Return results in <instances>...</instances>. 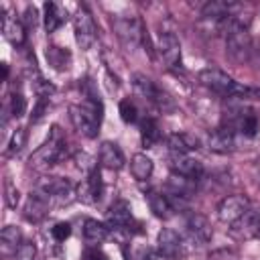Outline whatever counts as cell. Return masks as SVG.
I'll return each mask as SVG.
<instances>
[{
  "instance_id": "cell-6",
  "label": "cell",
  "mask_w": 260,
  "mask_h": 260,
  "mask_svg": "<svg viewBox=\"0 0 260 260\" xmlns=\"http://www.w3.org/2000/svg\"><path fill=\"white\" fill-rule=\"evenodd\" d=\"M114 30L120 43L130 51L136 49L140 43H144V37H146V30L138 16H118L114 20Z\"/></svg>"
},
{
  "instance_id": "cell-11",
  "label": "cell",
  "mask_w": 260,
  "mask_h": 260,
  "mask_svg": "<svg viewBox=\"0 0 260 260\" xmlns=\"http://www.w3.org/2000/svg\"><path fill=\"white\" fill-rule=\"evenodd\" d=\"M104 193V183H102V175L100 171H91L79 185H77V199L83 203H98L102 199Z\"/></svg>"
},
{
  "instance_id": "cell-19",
  "label": "cell",
  "mask_w": 260,
  "mask_h": 260,
  "mask_svg": "<svg viewBox=\"0 0 260 260\" xmlns=\"http://www.w3.org/2000/svg\"><path fill=\"white\" fill-rule=\"evenodd\" d=\"M187 230H189V234H191V240L197 242V244H207V242L211 240V236H213V230H211L207 217L201 215V213L189 215V219H187Z\"/></svg>"
},
{
  "instance_id": "cell-23",
  "label": "cell",
  "mask_w": 260,
  "mask_h": 260,
  "mask_svg": "<svg viewBox=\"0 0 260 260\" xmlns=\"http://www.w3.org/2000/svg\"><path fill=\"white\" fill-rule=\"evenodd\" d=\"M130 171H132V177L136 181H146V179H150V175L154 171V162H152V158L148 154L136 152L132 156V160H130Z\"/></svg>"
},
{
  "instance_id": "cell-25",
  "label": "cell",
  "mask_w": 260,
  "mask_h": 260,
  "mask_svg": "<svg viewBox=\"0 0 260 260\" xmlns=\"http://www.w3.org/2000/svg\"><path fill=\"white\" fill-rule=\"evenodd\" d=\"M108 234H110V230H108L106 223H102L98 219H85V223H83V238H85V242L89 246H98V244L106 242Z\"/></svg>"
},
{
  "instance_id": "cell-40",
  "label": "cell",
  "mask_w": 260,
  "mask_h": 260,
  "mask_svg": "<svg viewBox=\"0 0 260 260\" xmlns=\"http://www.w3.org/2000/svg\"><path fill=\"white\" fill-rule=\"evenodd\" d=\"M142 260H167V258H165L160 252H148V254H146Z\"/></svg>"
},
{
  "instance_id": "cell-16",
  "label": "cell",
  "mask_w": 260,
  "mask_h": 260,
  "mask_svg": "<svg viewBox=\"0 0 260 260\" xmlns=\"http://www.w3.org/2000/svg\"><path fill=\"white\" fill-rule=\"evenodd\" d=\"M49 207H51V201L45 195L32 193L24 203V217L32 223H39L49 215Z\"/></svg>"
},
{
  "instance_id": "cell-21",
  "label": "cell",
  "mask_w": 260,
  "mask_h": 260,
  "mask_svg": "<svg viewBox=\"0 0 260 260\" xmlns=\"http://www.w3.org/2000/svg\"><path fill=\"white\" fill-rule=\"evenodd\" d=\"M171 154H189L191 150L199 148V138L189 132H175L167 140Z\"/></svg>"
},
{
  "instance_id": "cell-20",
  "label": "cell",
  "mask_w": 260,
  "mask_h": 260,
  "mask_svg": "<svg viewBox=\"0 0 260 260\" xmlns=\"http://www.w3.org/2000/svg\"><path fill=\"white\" fill-rule=\"evenodd\" d=\"M146 201H148L150 211H152L156 217H160V219H169V217H173L175 207H173V203H171L169 195H165V193H160V191L150 189V191H146Z\"/></svg>"
},
{
  "instance_id": "cell-39",
  "label": "cell",
  "mask_w": 260,
  "mask_h": 260,
  "mask_svg": "<svg viewBox=\"0 0 260 260\" xmlns=\"http://www.w3.org/2000/svg\"><path fill=\"white\" fill-rule=\"evenodd\" d=\"M37 8L35 6H26L24 8V16H22V24L26 26V28H35L37 26Z\"/></svg>"
},
{
  "instance_id": "cell-22",
  "label": "cell",
  "mask_w": 260,
  "mask_h": 260,
  "mask_svg": "<svg viewBox=\"0 0 260 260\" xmlns=\"http://www.w3.org/2000/svg\"><path fill=\"white\" fill-rule=\"evenodd\" d=\"M45 57L49 61V65L57 71H67L69 65H71V53L69 49L65 47H59V45H49L47 51H45Z\"/></svg>"
},
{
  "instance_id": "cell-18",
  "label": "cell",
  "mask_w": 260,
  "mask_h": 260,
  "mask_svg": "<svg viewBox=\"0 0 260 260\" xmlns=\"http://www.w3.org/2000/svg\"><path fill=\"white\" fill-rule=\"evenodd\" d=\"M106 219H108V225L124 230V228H128L132 223V209L124 199H118V201H114L110 205V209L106 213Z\"/></svg>"
},
{
  "instance_id": "cell-37",
  "label": "cell",
  "mask_w": 260,
  "mask_h": 260,
  "mask_svg": "<svg viewBox=\"0 0 260 260\" xmlns=\"http://www.w3.org/2000/svg\"><path fill=\"white\" fill-rule=\"evenodd\" d=\"M83 260H108V256L100 246H87L83 250Z\"/></svg>"
},
{
  "instance_id": "cell-27",
  "label": "cell",
  "mask_w": 260,
  "mask_h": 260,
  "mask_svg": "<svg viewBox=\"0 0 260 260\" xmlns=\"http://www.w3.org/2000/svg\"><path fill=\"white\" fill-rule=\"evenodd\" d=\"M140 140L144 148H152L160 140V126L154 118H144L140 122Z\"/></svg>"
},
{
  "instance_id": "cell-15",
  "label": "cell",
  "mask_w": 260,
  "mask_h": 260,
  "mask_svg": "<svg viewBox=\"0 0 260 260\" xmlns=\"http://www.w3.org/2000/svg\"><path fill=\"white\" fill-rule=\"evenodd\" d=\"M207 146L211 152H217V154H228L236 148V134L230 132L228 128L219 126L215 128L209 136H207Z\"/></svg>"
},
{
  "instance_id": "cell-12",
  "label": "cell",
  "mask_w": 260,
  "mask_h": 260,
  "mask_svg": "<svg viewBox=\"0 0 260 260\" xmlns=\"http://www.w3.org/2000/svg\"><path fill=\"white\" fill-rule=\"evenodd\" d=\"M2 32H4V39L14 47H22L26 41V26L22 24L20 18L10 14L6 8H2Z\"/></svg>"
},
{
  "instance_id": "cell-8",
  "label": "cell",
  "mask_w": 260,
  "mask_h": 260,
  "mask_svg": "<svg viewBox=\"0 0 260 260\" xmlns=\"http://www.w3.org/2000/svg\"><path fill=\"white\" fill-rule=\"evenodd\" d=\"M250 209V199L246 195H228L225 199H221V203L217 205V217L221 223L234 225L246 211Z\"/></svg>"
},
{
  "instance_id": "cell-42",
  "label": "cell",
  "mask_w": 260,
  "mask_h": 260,
  "mask_svg": "<svg viewBox=\"0 0 260 260\" xmlns=\"http://www.w3.org/2000/svg\"><path fill=\"white\" fill-rule=\"evenodd\" d=\"M256 238L260 240V209H258V228H256Z\"/></svg>"
},
{
  "instance_id": "cell-41",
  "label": "cell",
  "mask_w": 260,
  "mask_h": 260,
  "mask_svg": "<svg viewBox=\"0 0 260 260\" xmlns=\"http://www.w3.org/2000/svg\"><path fill=\"white\" fill-rule=\"evenodd\" d=\"M254 173H256V177H258V181H260V160L254 165Z\"/></svg>"
},
{
  "instance_id": "cell-34",
  "label": "cell",
  "mask_w": 260,
  "mask_h": 260,
  "mask_svg": "<svg viewBox=\"0 0 260 260\" xmlns=\"http://www.w3.org/2000/svg\"><path fill=\"white\" fill-rule=\"evenodd\" d=\"M207 260H240V256L232 248H217V250H211L209 252Z\"/></svg>"
},
{
  "instance_id": "cell-7",
  "label": "cell",
  "mask_w": 260,
  "mask_h": 260,
  "mask_svg": "<svg viewBox=\"0 0 260 260\" xmlns=\"http://www.w3.org/2000/svg\"><path fill=\"white\" fill-rule=\"evenodd\" d=\"M73 32H75V41L81 49H89L95 39H98V26H95V20L93 16L89 14V10L85 6L77 8L75 16H73Z\"/></svg>"
},
{
  "instance_id": "cell-38",
  "label": "cell",
  "mask_w": 260,
  "mask_h": 260,
  "mask_svg": "<svg viewBox=\"0 0 260 260\" xmlns=\"http://www.w3.org/2000/svg\"><path fill=\"white\" fill-rule=\"evenodd\" d=\"M20 201V193L12 183H6V205L8 207H16Z\"/></svg>"
},
{
  "instance_id": "cell-3",
  "label": "cell",
  "mask_w": 260,
  "mask_h": 260,
  "mask_svg": "<svg viewBox=\"0 0 260 260\" xmlns=\"http://www.w3.org/2000/svg\"><path fill=\"white\" fill-rule=\"evenodd\" d=\"M65 146L67 144H65V138H63L59 126H53L51 132H49V136H47V140L30 154L28 165L32 169H47V167L55 165L59 158H63Z\"/></svg>"
},
{
  "instance_id": "cell-32",
  "label": "cell",
  "mask_w": 260,
  "mask_h": 260,
  "mask_svg": "<svg viewBox=\"0 0 260 260\" xmlns=\"http://www.w3.org/2000/svg\"><path fill=\"white\" fill-rule=\"evenodd\" d=\"M51 236L55 242H65L69 236H71V223L69 221H57L53 228H51Z\"/></svg>"
},
{
  "instance_id": "cell-31",
  "label": "cell",
  "mask_w": 260,
  "mask_h": 260,
  "mask_svg": "<svg viewBox=\"0 0 260 260\" xmlns=\"http://www.w3.org/2000/svg\"><path fill=\"white\" fill-rule=\"evenodd\" d=\"M24 112H26V100L20 91H14L10 95V114L14 118H20V116H24Z\"/></svg>"
},
{
  "instance_id": "cell-29",
  "label": "cell",
  "mask_w": 260,
  "mask_h": 260,
  "mask_svg": "<svg viewBox=\"0 0 260 260\" xmlns=\"http://www.w3.org/2000/svg\"><path fill=\"white\" fill-rule=\"evenodd\" d=\"M26 144V130L24 128H16L8 140V148H6V154H18Z\"/></svg>"
},
{
  "instance_id": "cell-33",
  "label": "cell",
  "mask_w": 260,
  "mask_h": 260,
  "mask_svg": "<svg viewBox=\"0 0 260 260\" xmlns=\"http://www.w3.org/2000/svg\"><path fill=\"white\" fill-rule=\"evenodd\" d=\"M32 89H35V93H37L39 98H49V95L55 91V85L49 83V81H45L41 75H37V77L32 79Z\"/></svg>"
},
{
  "instance_id": "cell-36",
  "label": "cell",
  "mask_w": 260,
  "mask_h": 260,
  "mask_svg": "<svg viewBox=\"0 0 260 260\" xmlns=\"http://www.w3.org/2000/svg\"><path fill=\"white\" fill-rule=\"evenodd\" d=\"M75 160H77V167H79L81 171H85L87 175H89L91 171H95V169H98V167H95V162H93V158H91L89 154H85V152L77 154V156H75Z\"/></svg>"
},
{
  "instance_id": "cell-1",
  "label": "cell",
  "mask_w": 260,
  "mask_h": 260,
  "mask_svg": "<svg viewBox=\"0 0 260 260\" xmlns=\"http://www.w3.org/2000/svg\"><path fill=\"white\" fill-rule=\"evenodd\" d=\"M69 118L73 128L85 136V138H95L100 132V122H102V102L98 95H89L81 104H73L69 108Z\"/></svg>"
},
{
  "instance_id": "cell-30",
  "label": "cell",
  "mask_w": 260,
  "mask_h": 260,
  "mask_svg": "<svg viewBox=\"0 0 260 260\" xmlns=\"http://www.w3.org/2000/svg\"><path fill=\"white\" fill-rule=\"evenodd\" d=\"M12 258H14V260H35V258H37V246H35V242L24 240V242L18 246V250L12 254Z\"/></svg>"
},
{
  "instance_id": "cell-2",
  "label": "cell",
  "mask_w": 260,
  "mask_h": 260,
  "mask_svg": "<svg viewBox=\"0 0 260 260\" xmlns=\"http://www.w3.org/2000/svg\"><path fill=\"white\" fill-rule=\"evenodd\" d=\"M197 77H199V83H201L203 87H207V89H211L213 93L223 95V98H240V100H244L246 89H248V85H242V83L234 81L228 73H223V71L217 69V67L201 69Z\"/></svg>"
},
{
  "instance_id": "cell-14",
  "label": "cell",
  "mask_w": 260,
  "mask_h": 260,
  "mask_svg": "<svg viewBox=\"0 0 260 260\" xmlns=\"http://www.w3.org/2000/svg\"><path fill=\"white\" fill-rule=\"evenodd\" d=\"M156 244H158V252L165 258H177L183 252V240L181 236L171 230V228H162L156 236Z\"/></svg>"
},
{
  "instance_id": "cell-13",
  "label": "cell",
  "mask_w": 260,
  "mask_h": 260,
  "mask_svg": "<svg viewBox=\"0 0 260 260\" xmlns=\"http://www.w3.org/2000/svg\"><path fill=\"white\" fill-rule=\"evenodd\" d=\"M171 169H173V175L187 177L193 181H199L203 175V165L191 158L189 154H171Z\"/></svg>"
},
{
  "instance_id": "cell-35",
  "label": "cell",
  "mask_w": 260,
  "mask_h": 260,
  "mask_svg": "<svg viewBox=\"0 0 260 260\" xmlns=\"http://www.w3.org/2000/svg\"><path fill=\"white\" fill-rule=\"evenodd\" d=\"M47 112H49V98H39V102L32 110V116H30V122H39Z\"/></svg>"
},
{
  "instance_id": "cell-17",
  "label": "cell",
  "mask_w": 260,
  "mask_h": 260,
  "mask_svg": "<svg viewBox=\"0 0 260 260\" xmlns=\"http://www.w3.org/2000/svg\"><path fill=\"white\" fill-rule=\"evenodd\" d=\"M124 162H126L124 154H122V150H120V146L116 142H110V140L102 142V146H100V165L104 169L120 171L124 167Z\"/></svg>"
},
{
  "instance_id": "cell-4",
  "label": "cell",
  "mask_w": 260,
  "mask_h": 260,
  "mask_svg": "<svg viewBox=\"0 0 260 260\" xmlns=\"http://www.w3.org/2000/svg\"><path fill=\"white\" fill-rule=\"evenodd\" d=\"M37 191L45 195L55 207L71 205L77 199V185L61 177H41V181L37 183Z\"/></svg>"
},
{
  "instance_id": "cell-28",
  "label": "cell",
  "mask_w": 260,
  "mask_h": 260,
  "mask_svg": "<svg viewBox=\"0 0 260 260\" xmlns=\"http://www.w3.org/2000/svg\"><path fill=\"white\" fill-rule=\"evenodd\" d=\"M120 118L126 122V124H134L136 120H138V108H136V104L130 100V98H124L122 102H120Z\"/></svg>"
},
{
  "instance_id": "cell-9",
  "label": "cell",
  "mask_w": 260,
  "mask_h": 260,
  "mask_svg": "<svg viewBox=\"0 0 260 260\" xmlns=\"http://www.w3.org/2000/svg\"><path fill=\"white\" fill-rule=\"evenodd\" d=\"M132 87H134V91H136L142 100L154 104V106L160 108V110L167 108L169 95H167L165 91H160V89L154 85V81H152L150 77H146V75H142V73H134V75H132ZM169 104H171V102H169Z\"/></svg>"
},
{
  "instance_id": "cell-24",
  "label": "cell",
  "mask_w": 260,
  "mask_h": 260,
  "mask_svg": "<svg viewBox=\"0 0 260 260\" xmlns=\"http://www.w3.org/2000/svg\"><path fill=\"white\" fill-rule=\"evenodd\" d=\"M22 242H24V240H22V232H20L16 225H6V228L0 232V248H2V254H4V256L14 254Z\"/></svg>"
},
{
  "instance_id": "cell-5",
  "label": "cell",
  "mask_w": 260,
  "mask_h": 260,
  "mask_svg": "<svg viewBox=\"0 0 260 260\" xmlns=\"http://www.w3.org/2000/svg\"><path fill=\"white\" fill-rule=\"evenodd\" d=\"M221 126L228 128L234 134H242V136L252 138V136L258 134L260 120H258V114L252 108H248V106H234V108H228V112L223 114Z\"/></svg>"
},
{
  "instance_id": "cell-26",
  "label": "cell",
  "mask_w": 260,
  "mask_h": 260,
  "mask_svg": "<svg viewBox=\"0 0 260 260\" xmlns=\"http://www.w3.org/2000/svg\"><path fill=\"white\" fill-rule=\"evenodd\" d=\"M45 28H47V32L51 35V32H55L63 22H65V18H67V14H65V10L59 6V4H55V2H45Z\"/></svg>"
},
{
  "instance_id": "cell-10",
  "label": "cell",
  "mask_w": 260,
  "mask_h": 260,
  "mask_svg": "<svg viewBox=\"0 0 260 260\" xmlns=\"http://www.w3.org/2000/svg\"><path fill=\"white\" fill-rule=\"evenodd\" d=\"M156 53L165 63V67L175 69L181 65V43L173 32H160L156 43Z\"/></svg>"
}]
</instances>
